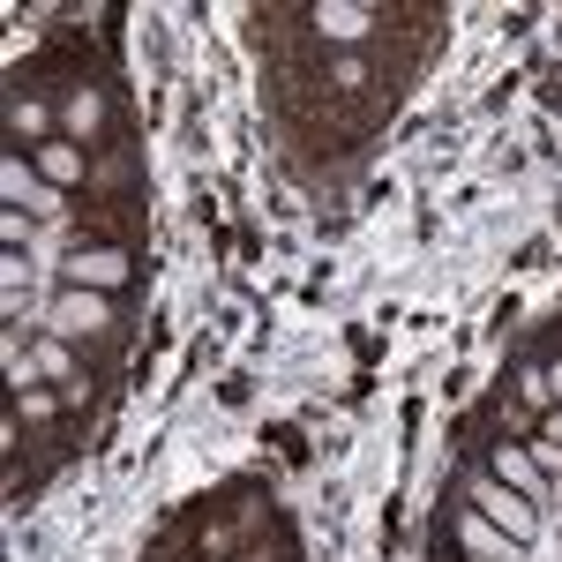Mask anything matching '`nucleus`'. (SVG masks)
I'll use <instances>...</instances> for the list:
<instances>
[{"mask_svg": "<svg viewBox=\"0 0 562 562\" xmlns=\"http://www.w3.org/2000/svg\"><path fill=\"white\" fill-rule=\"evenodd\" d=\"M458 503H473L480 518L495 525V532H510V540H518L525 555H532V548H540V532H548V510H532V503H525L518 487H503V480L487 473V465H465V473H458Z\"/></svg>", "mask_w": 562, "mask_h": 562, "instance_id": "f257e3e1", "label": "nucleus"}, {"mask_svg": "<svg viewBox=\"0 0 562 562\" xmlns=\"http://www.w3.org/2000/svg\"><path fill=\"white\" fill-rule=\"evenodd\" d=\"M45 338H60V346H98V338H113V301H105V293H83V285H60L53 307H45Z\"/></svg>", "mask_w": 562, "mask_h": 562, "instance_id": "f03ea898", "label": "nucleus"}, {"mask_svg": "<svg viewBox=\"0 0 562 562\" xmlns=\"http://www.w3.org/2000/svg\"><path fill=\"white\" fill-rule=\"evenodd\" d=\"M60 285H83V293H121L135 285V248H98V240H76L60 256Z\"/></svg>", "mask_w": 562, "mask_h": 562, "instance_id": "7ed1b4c3", "label": "nucleus"}, {"mask_svg": "<svg viewBox=\"0 0 562 562\" xmlns=\"http://www.w3.org/2000/svg\"><path fill=\"white\" fill-rule=\"evenodd\" d=\"M307 38L315 45H368L375 31H383V8H368V0H315V8H301Z\"/></svg>", "mask_w": 562, "mask_h": 562, "instance_id": "20e7f679", "label": "nucleus"}, {"mask_svg": "<svg viewBox=\"0 0 562 562\" xmlns=\"http://www.w3.org/2000/svg\"><path fill=\"white\" fill-rule=\"evenodd\" d=\"M450 548H458L450 562H525L518 540H510V532H495L473 503H450Z\"/></svg>", "mask_w": 562, "mask_h": 562, "instance_id": "39448f33", "label": "nucleus"}, {"mask_svg": "<svg viewBox=\"0 0 562 562\" xmlns=\"http://www.w3.org/2000/svg\"><path fill=\"white\" fill-rule=\"evenodd\" d=\"M60 135L83 143V150H98V143L113 135V105H105V90H98V83L60 90Z\"/></svg>", "mask_w": 562, "mask_h": 562, "instance_id": "423d86ee", "label": "nucleus"}, {"mask_svg": "<svg viewBox=\"0 0 562 562\" xmlns=\"http://www.w3.org/2000/svg\"><path fill=\"white\" fill-rule=\"evenodd\" d=\"M0 195H8V211H31V217L68 211V203H60V188H53L38 166H23V150H8V158H0Z\"/></svg>", "mask_w": 562, "mask_h": 562, "instance_id": "0eeeda50", "label": "nucleus"}, {"mask_svg": "<svg viewBox=\"0 0 562 562\" xmlns=\"http://www.w3.org/2000/svg\"><path fill=\"white\" fill-rule=\"evenodd\" d=\"M480 465L503 480V487H518L532 510H548V473L532 465V450H525V442H487V458H480Z\"/></svg>", "mask_w": 562, "mask_h": 562, "instance_id": "6e6552de", "label": "nucleus"}, {"mask_svg": "<svg viewBox=\"0 0 562 562\" xmlns=\"http://www.w3.org/2000/svg\"><path fill=\"white\" fill-rule=\"evenodd\" d=\"M53 135H60V105H45V98H23V90H15V98H8V150H23V143L38 150V143H53Z\"/></svg>", "mask_w": 562, "mask_h": 562, "instance_id": "1a4fd4ad", "label": "nucleus"}, {"mask_svg": "<svg viewBox=\"0 0 562 562\" xmlns=\"http://www.w3.org/2000/svg\"><path fill=\"white\" fill-rule=\"evenodd\" d=\"M31 166H38L53 188H90V150H83V143H68V135L38 143V150H31Z\"/></svg>", "mask_w": 562, "mask_h": 562, "instance_id": "9d476101", "label": "nucleus"}, {"mask_svg": "<svg viewBox=\"0 0 562 562\" xmlns=\"http://www.w3.org/2000/svg\"><path fill=\"white\" fill-rule=\"evenodd\" d=\"M8 413H15V428H23V420H31V428H53V413H60V390H45V383L15 390V397H8Z\"/></svg>", "mask_w": 562, "mask_h": 562, "instance_id": "9b49d317", "label": "nucleus"}, {"mask_svg": "<svg viewBox=\"0 0 562 562\" xmlns=\"http://www.w3.org/2000/svg\"><path fill=\"white\" fill-rule=\"evenodd\" d=\"M31 360H38L45 383H60V390L83 375V368H76V346H60V338H38V346H31Z\"/></svg>", "mask_w": 562, "mask_h": 562, "instance_id": "f8f14e48", "label": "nucleus"}, {"mask_svg": "<svg viewBox=\"0 0 562 562\" xmlns=\"http://www.w3.org/2000/svg\"><path fill=\"white\" fill-rule=\"evenodd\" d=\"M518 397H525V413H548V405H555V390H548V368H532V360H525V368H518Z\"/></svg>", "mask_w": 562, "mask_h": 562, "instance_id": "ddd939ff", "label": "nucleus"}, {"mask_svg": "<svg viewBox=\"0 0 562 562\" xmlns=\"http://www.w3.org/2000/svg\"><path fill=\"white\" fill-rule=\"evenodd\" d=\"M0 240H8V256H23L31 248V211H0Z\"/></svg>", "mask_w": 562, "mask_h": 562, "instance_id": "4468645a", "label": "nucleus"}, {"mask_svg": "<svg viewBox=\"0 0 562 562\" xmlns=\"http://www.w3.org/2000/svg\"><path fill=\"white\" fill-rule=\"evenodd\" d=\"M540 442H555V450H562V405H548V413H540Z\"/></svg>", "mask_w": 562, "mask_h": 562, "instance_id": "2eb2a0df", "label": "nucleus"}, {"mask_svg": "<svg viewBox=\"0 0 562 562\" xmlns=\"http://www.w3.org/2000/svg\"><path fill=\"white\" fill-rule=\"evenodd\" d=\"M548 390H555V405H562V360H548Z\"/></svg>", "mask_w": 562, "mask_h": 562, "instance_id": "dca6fc26", "label": "nucleus"}, {"mask_svg": "<svg viewBox=\"0 0 562 562\" xmlns=\"http://www.w3.org/2000/svg\"><path fill=\"white\" fill-rule=\"evenodd\" d=\"M548 503H562V473H555V480H548Z\"/></svg>", "mask_w": 562, "mask_h": 562, "instance_id": "f3484780", "label": "nucleus"}]
</instances>
